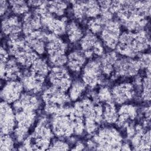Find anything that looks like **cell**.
Returning a JSON list of instances; mask_svg holds the SVG:
<instances>
[{
  "label": "cell",
  "instance_id": "obj_20",
  "mask_svg": "<svg viewBox=\"0 0 151 151\" xmlns=\"http://www.w3.org/2000/svg\"><path fill=\"white\" fill-rule=\"evenodd\" d=\"M24 87L20 81H7L2 87L0 96L2 101L9 104L14 103L17 101L24 91Z\"/></svg>",
  "mask_w": 151,
  "mask_h": 151
},
{
  "label": "cell",
  "instance_id": "obj_45",
  "mask_svg": "<svg viewBox=\"0 0 151 151\" xmlns=\"http://www.w3.org/2000/svg\"><path fill=\"white\" fill-rule=\"evenodd\" d=\"M120 150H130L131 148H130V146L129 143H123L122 146H121Z\"/></svg>",
  "mask_w": 151,
  "mask_h": 151
},
{
  "label": "cell",
  "instance_id": "obj_1",
  "mask_svg": "<svg viewBox=\"0 0 151 151\" xmlns=\"http://www.w3.org/2000/svg\"><path fill=\"white\" fill-rule=\"evenodd\" d=\"M150 1H121L116 13L121 26L128 31L144 29L150 15Z\"/></svg>",
  "mask_w": 151,
  "mask_h": 151
},
{
  "label": "cell",
  "instance_id": "obj_36",
  "mask_svg": "<svg viewBox=\"0 0 151 151\" xmlns=\"http://www.w3.org/2000/svg\"><path fill=\"white\" fill-rule=\"evenodd\" d=\"M10 8L15 15H25L29 11V5L27 2L21 0L9 1Z\"/></svg>",
  "mask_w": 151,
  "mask_h": 151
},
{
  "label": "cell",
  "instance_id": "obj_43",
  "mask_svg": "<svg viewBox=\"0 0 151 151\" xmlns=\"http://www.w3.org/2000/svg\"><path fill=\"white\" fill-rule=\"evenodd\" d=\"M44 1H27L28 5H29V6H31L35 8H38L39 6H40L42 4H43Z\"/></svg>",
  "mask_w": 151,
  "mask_h": 151
},
{
  "label": "cell",
  "instance_id": "obj_38",
  "mask_svg": "<svg viewBox=\"0 0 151 151\" xmlns=\"http://www.w3.org/2000/svg\"><path fill=\"white\" fill-rule=\"evenodd\" d=\"M14 149V140L9 134H1L0 150H12Z\"/></svg>",
  "mask_w": 151,
  "mask_h": 151
},
{
  "label": "cell",
  "instance_id": "obj_34",
  "mask_svg": "<svg viewBox=\"0 0 151 151\" xmlns=\"http://www.w3.org/2000/svg\"><path fill=\"white\" fill-rule=\"evenodd\" d=\"M140 94L143 101H150V71H146V76L142 79Z\"/></svg>",
  "mask_w": 151,
  "mask_h": 151
},
{
  "label": "cell",
  "instance_id": "obj_18",
  "mask_svg": "<svg viewBox=\"0 0 151 151\" xmlns=\"http://www.w3.org/2000/svg\"><path fill=\"white\" fill-rule=\"evenodd\" d=\"M113 101L118 104H123L132 100L135 96L136 90L130 82H122L114 85L111 89Z\"/></svg>",
  "mask_w": 151,
  "mask_h": 151
},
{
  "label": "cell",
  "instance_id": "obj_11",
  "mask_svg": "<svg viewBox=\"0 0 151 151\" xmlns=\"http://www.w3.org/2000/svg\"><path fill=\"white\" fill-rule=\"evenodd\" d=\"M71 11L74 17L79 21L91 19L100 15V8L98 1H71Z\"/></svg>",
  "mask_w": 151,
  "mask_h": 151
},
{
  "label": "cell",
  "instance_id": "obj_9",
  "mask_svg": "<svg viewBox=\"0 0 151 151\" xmlns=\"http://www.w3.org/2000/svg\"><path fill=\"white\" fill-rule=\"evenodd\" d=\"M45 2L37 8L39 12L43 28L48 30L50 33L57 36H61L65 33L66 27L67 25V19L65 17H57L50 14L46 8Z\"/></svg>",
  "mask_w": 151,
  "mask_h": 151
},
{
  "label": "cell",
  "instance_id": "obj_31",
  "mask_svg": "<svg viewBox=\"0 0 151 151\" xmlns=\"http://www.w3.org/2000/svg\"><path fill=\"white\" fill-rule=\"evenodd\" d=\"M29 70L38 76L45 78L48 76L51 68L45 59L38 57L31 65Z\"/></svg>",
  "mask_w": 151,
  "mask_h": 151
},
{
  "label": "cell",
  "instance_id": "obj_12",
  "mask_svg": "<svg viewBox=\"0 0 151 151\" xmlns=\"http://www.w3.org/2000/svg\"><path fill=\"white\" fill-rule=\"evenodd\" d=\"M99 59L89 60L82 69L81 80L91 88H94L101 84L104 80Z\"/></svg>",
  "mask_w": 151,
  "mask_h": 151
},
{
  "label": "cell",
  "instance_id": "obj_6",
  "mask_svg": "<svg viewBox=\"0 0 151 151\" xmlns=\"http://www.w3.org/2000/svg\"><path fill=\"white\" fill-rule=\"evenodd\" d=\"M42 100L45 104L44 111L47 114L57 113L71 100L68 94L53 86L45 88L42 94Z\"/></svg>",
  "mask_w": 151,
  "mask_h": 151
},
{
  "label": "cell",
  "instance_id": "obj_37",
  "mask_svg": "<svg viewBox=\"0 0 151 151\" xmlns=\"http://www.w3.org/2000/svg\"><path fill=\"white\" fill-rule=\"evenodd\" d=\"M150 147V130L145 132L134 149L136 150H149Z\"/></svg>",
  "mask_w": 151,
  "mask_h": 151
},
{
  "label": "cell",
  "instance_id": "obj_39",
  "mask_svg": "<svg viewBox=\"0 0 151 151\" xmlns=\"http://www.w3.org/2000/svg\"><path fill=\"white\" fill-rule=\"evenodd\" d=\"M97 94L99 102L107 103L113 101L111 90L107 86L101 87Z\"/></svg>",
  "mask_w": 151,
  "mask_h": 151
},
{
  "label": "cell",
  "instance_id": "obj_28",
  "mask_svg": "<svg viewBox=\"0 0 151 151\" xmlns=\"http://www.w3.org/2000/svg\"><path fill=\"white\" fill-rule=\"evenodd\" d=\"M99 59L101 68L103 75L110 76L114 72V66L118 58V55L115 51H109L104 53Z\"/></svg>",
  "mask_w": 151,
  "mask_h": 151
},
{
  "label": "cell",
  "instance_id": "obj_32",
  "mask_svg": "<svg viewBox=\"0 0 151 151\" xmlns=\"http://www.w3.org/2000/svg\"><path fill=\"white\" fill-rule=\"evenodd\" d=\"M46 8L51 14L57 17H62L67 8V2L63 1H46Z\"/></svg>",
  "mask_w": 151,
  "mask_h": 151
},
{
  "label": "cell",
  "instance_id": "obj_30",
  "mask_svg": "<svg viewBox=\"0 0 151 151\" xmlns=\"http://www.w3.org/2000/svg\"><path fill=\"white\" fill-rule=\"evenodd\" d=\"M87 85L81 79H76L72 81L68 90V95L71 101H76L80 99L85 92Z\"/></svg>",
  "mask_w": 151,
  "mask_h": 151
},
{
  "label": "cell",
  "instance_id": "obj_16",
  "mask_svg": "<svg viewBox=\"0 0 151 151\" xmlns=\"http://www.w3.org/2000/svg\"><path fill=\"white\" fill-rule=\"evenodd\" d=\"M48 80L51 86L65 92L68 91L72 83L69 71L64 66L52 67L48 74Z\"/></svg>",
  "mask_w": 151,
  "mask_h": 151
},
{
  "label": "cell",
  "instance_id": "obj_29",
  "mask_svg": "<svg viewBox=\"0 0 151 151\" xmlns=\"http://www.w3.org/2000/svg\"><path fill=\"white\" fill-rule=\"evenodd\" d=\"M65 34L69 41L72 42L80 41L84 35V32L80 24L75 21H71L67 23Z\"/></svg>",
  "mask_w": 151,
  "mask_h": 151
},
{
  "label": "cell",
  "instance_id": "obj_21",
  "mask_svg": "<svg viewBox=\"0 0 151 151\" xmlns=\"http://www.w3.org/2000/svg\"><path fill=\"white\" fill-rule=\"evenodd\" d=\"M48 33L40 29L25 35V39L28 45L37 54H43L46 51Z\"/></svg>",
  "mask_w": 151,
  "mask_h": 151
},
{
  "label": "cell",
  "instance_id": "obj_5",
  "mask_svg": "<svg viewBox=\"0 0 151 151\" xmlns=\"http://www.w3.org/2000/svg\"><path fill=\"white\" fill-rule=\"evenodd\" d=\"M94 150H120L123 143V137L114 127H104L98 129L91 139Z\"/></svg>",
  "mask_w": 151,
  "mask_h": 151
},
{
  "label": "cell",
  "instance_id": "obj_14",
  "mask_svg": "<svg viewBox=\"0 0 151 151\" xmlns=\"http://www.w3.org/2000/svg\"><path fill=\"white\" fill-rule=\"evenodd\" d=\"M140 67L137 59L127 57H118L114 66V77H132L137 75Z\"/></svg>",
  "mask_w": 151,
  "mask_h": 151
},
{
  "label": "cell",
  "instance_id": "obj_23",
  "mask_svg": "<svg viewBox=\"0 0 151 151\" xmlns=\"http://www.w3.org/2000/svg\"><path fill=\"white\" fill-rule=\"evenodd\" d=\"M22 22L24 35L35 31L42 29L43 28L41 16L36 8L26 13L23 17Z\"/></svg>",
  "mask_w": 151,
  "mask_h": 151
},
{
  "label": "cell",
  "instance_id": "obj_24",
  "mask_svg": "<svg viewBox=\"0 0 151 151\" xmlns=\"http://www.w3.org/2000/svg\"><path fill=\"white\" fill-rule=\"evenodd\" d=\"M41 100L38 96L30 93H23L19 99L13 103L14 110L19 109L37 111L41 106Z\"/></svg>",
  "mask_w": 151,
  "mask_h": 151
},
{
  "label": "cell",
  "instance_id": "obj_42",
  "mask_svg": "<svg viewBox=\"0 0 151 151\" xmlns=\"http://www.w3.org/2000/svg\"><path fill=\"white\" fill-rule=\"evenodd\" d=\"M9 7H10L9 1H6L5 0L0 1V11L1 17L6 14V13L8 11Z\"/></svg>",
  "mask_w": 151,
  "mask_h": 151
},
{
  "label": "cell",
  "instance_id": "obj_10",
  "mask_svg": "<svg viewBox=\"0 0 151 151\" xmlns=\"http://www.w3.org/2000/svg\"><path fill=\"white\" fill-rule=\"evenodd\" d=\"M71 111L68 114L51 116L50 124L52 132L58 138L70 137L74 134V120Z\"/></svg>",
  "mask_w": 151,
  "mask_h": 151
},
{
  "label": "cell",
  "instance_id": "obj_3",
  "mask_svg": "<svg viewBox=\"0 0 151 151\" xmlns=\"http://www.w3.org/2000/svg\"><path fill=\"white\" fill-rule=\"evenodd\" d=\"M54 135L50 122L46 117L42 116L38 120L32 133L24 140L18 150H47Z\"/></svg>",
  "mask_w": 151,
  "mask_h": 151
},
{
  "label": "cell",
  "instance_id": "obj_17",
  "mask_svg": "<svg viewBox=\"0 0 151 151\" xmlns=\"http://www.w3.org/2000/svg\"><path fill=\"white\" fill-rule=\"evenodd\" d=\"M15 114L11 105L1 101L0 106V129L1 134H10L16 127Z\"/></svg>",
  "mask_w": 151,
  "mask_h": 151
},
{
  "label": "cell",
  "instance_id": "obj_13",
  "mask_svg": "<svg viewBox=\"0 0 151 151\" xmlns=\"http://www.w3.org/2000/svg\"><path fill=\"white\" fill-rule=\"evenodd\" d=\"M81 50L87 58H92L94 55L101 56L104 53V45L97 36L87 31L80 41Z\"/></svg>",
  "mask_w": 151,
  "mask_h": 151
},
{
  "label": "cell",
  "instance_id": "obj_19",
  "mask_svg": "<svg viewBox=\"0 0 151 151\" xmlns=\"http://www.w3.org/2000/svg\"><path fill=\"white\" fill-rule=\"evenodd\" d=\"M20 81L26 92L37 94L43 90L45 78L25 70L22 73Z\"/></svg>",
  "mask_w": 151,
  "mask_h": 151
},
{
  "label": "cell",
  "instance_id": "obj_25",
  "mask_svg": "<svg viewBox=\"0 0 151 151\" xmlns=\"http://www.w3.org/2000/svg\"><path fill=\"white\" fill-rule=\"evenodd\" d=\"M137 115L135 106L127 103L122 104L118 110V119L116 123L119 127H127L136 119Z\"/></svg>",
  "mask_w": 151,
  "mask_h": 151
},
{
  "label": "cell",
  "instance_id": "obj_7",
  "mask_svg": "<svg viewBox=\"0 0 151 151\" xmlns=\"http://www.w3.org/2000/svg\"><path fill=\"white\" fill-rule=\"evenodd\" d=\"M67 44L59 36L48 33L46 51L51 65L53 67L64 66L67 63Z\"/></svg>",
  "mask_w": 151,
  "mask_h": 151
},
{
  "label": "cell",
  "instance_id": "obj_4",
  "mask_svg": "<svg viewBox=\"0 0 151 151\" xmlns=\"http://www.w3.org/2000/svg\"><path fill=\"white\" fill-rule=\"evenodd\" d=\"M7 47L9 54L22 66L30 67L38 57V54L28 45L25 38L21 36L8 38Z\"/></svg>",
  "mask_w": 151,
  "mask_h": 151
},
{
  "label": "cell",
  "instance_id": "obj_26",
  "mask_svg": "<svg viewBox=\"0 0 151 151\" xmlns=\"http://www.w3.org/2000/svg\"><path fill=\"white\" fill-rule=\"evenodd\" d=\"M22 73L21 64L14 57H11L5 63L4 69L1 71V78L6 81L17 80L20 78Z\"/></svg>",
  "mask_w": 151,
  "mask_h": 151
},
{
  "label": "cell",
  "instance_id": "obj_35",
  "mask_svg": "<svg viewBox=\"0 0 151 151\" xmlns=\"http://www.w3.org/2000/svg\"><path fill=\"white\" fill-rule=\"evenodd\" d=\"M106 22L100 16H98L96 18L90 19L87 22V27L88 31L94 34H100L102 31Z\"/></svg>",
  "mask_w": 151,
  "mask_h": 151
},
{
  "label": "cell",
  "instance_id": "obj_22",
  "mask_svg": "<svg viewBox=\"0 0 151 151\" xmlns=\"http://www.w3.org/2000/svg\"><path fill=\"white\" fill-rule=\"evenodd\" d=\"M1 29L8 38L18 37L22 32V22L16 15L6 16L2 21Z\"/></svg>",
  "mask_w": 151,
  "mask_h": 151
},
{
  "label": "cell",
  "instance_id": "obj_40",
  "mask_svg": "<svg viewBox=\"0 0 151 151\" xmlns=\"http://www.w3.org/2000/svg\"><path fill=\"white\" fill-rule=\"evenodd\" d=\"M70 149L68 143L60 138L55 139L51 142L47 150H68Z\"/></svg>",
  "mask_w": 151,
  "mask_h": 151
},
{
  "label": "cell",
  "instance_id": "obj_15",
  "mask_svg": "<svg viewBox=\"0 0 151 151\" xmlns=\"http://www.w3.org/2000/svg\"><path fill=\"white\" fill-rule=\"evenodd\" d=\"M121 34V25L117 19L107 22L101 31L100 40L104 45L109 49H115Z\"/></svg>",
  "mask_w": 151,
  "mask_h": 151
},
{
  "label": "cell",
  "instance_id": "obj_27",
  "mask_svg": "<svg viewBox=\"0 0 151 151\" xmlns=\"http://www.w3.org/2000/svg\"><path fill=\"white\" fill-rule=\"evenodd\" d=\"M87 59L81 50H74L67 55V66L71 71L78 72L83 69L86 64Z\"/></svg>",
  "mask_w": 151,
  "mask_h": 151
},
{
  "label": "cell",
  "instance_id": "obj_2",
  "mask_svg": "<svg viewBox=\"0 0 151 151\" xmlns=\"http://www.w3.org/2000/svg\"><path fill=\"white\" fill-rule=\"evenodd\" d=\"M150 44V35L147 31H126L121 33L116 49L122 56L134 58L149 48Z\"/></svg>",
  "mask_w": 151,
  "mask_h": 151
},
{
  "label": "cell",
  "instance_id": "obj_44",
  "mask_svg": "<svg viewBox=\"0 0 151 151\" xmlns=\"http://www.w3.org/2000/svg\"><path fill=\"white\" fill-rule=\"evenodd\" d=\"M85 145L84 144L81 142V141H78L76 143V145L73 147L71 149L72 150H82L85 149Z\"/></svg>",
  "mask_w": 151,
  "mask_h": 151
},
{
  "label": "cell",
  "instance_id": "obj_33",
  "mask_svg": "<svg viewBox=\"0 0 151 151\" xmlns=\"http://www.w3.org/2000/svg\"><path fill=\"white\" fill-rule=\"evenodd\" d=\"M118 119V110L113 101L105 103L103 109V120L109 124L116 123Z\"/></svg>",
  "mask_w": 151,
  "mask_h": 151
},
{
  "label": "cell",
  "instance_id": "obj_41",
  "mask_svg": "<svg viewBox=\"0 0 151 151\" xmlns=\"http://www.w3.org/2000/svg\"><path fill=\"white\" fill-rule=\"evenodd\" d=\"M137 59L140 69H145V71H150V52H142L139 54Z\"/></svg>",
  "mask_w": 151,
  "mask_h": 151
},
{
  "label": "cell",
  "instance_id": "obj_8",
  "mask_svg": "<svg viewBox=\"0 0 151 151\" xmlns=\"http://www.w3.org/2000/svg\"><path fill=\"white\" fill-rule=\"evenodd\" d=\"M14 111L17 122L14 130V137L18 142H23L28 136L29 131L35 122L37 111L19 109Z\"/></svg>",
  "mask_w": 151,
  "mask_h": 151
}]
</instances>
